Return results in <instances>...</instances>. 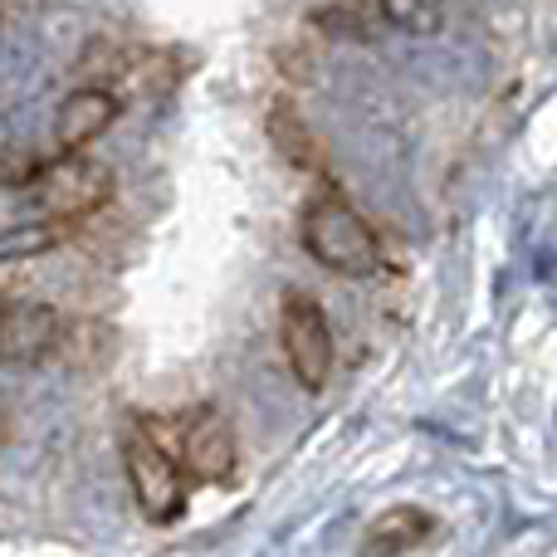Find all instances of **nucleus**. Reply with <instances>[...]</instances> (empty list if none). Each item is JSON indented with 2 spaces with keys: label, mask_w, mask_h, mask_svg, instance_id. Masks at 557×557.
Returning <instances> with one entry per match:
<instances>
[{
  "label": "nucleus",
  "mask_w": 557,
  "mask_h": 557,
  "mask_svg": "<svg viewBox=\"0 0 557 557\" xmlns=\"http://www.w3.org/2000/svg\"><path fill=\"white\" fill-rule=\"evenodd\" d=\"M123 470L143 519L176 523L186 513V494L196 480L182 460V445H176V416H137L127 425Z\"/></svg>",
  "instance_id": "obj_1"
},
{
  "label": "nucleus",
  "mask_w": 557,
  "mask_h": 557,
  "mask_svg": "<svg viewBox=\"0 0 557 557\" xmlns=\"http://www.w3.org/2000/svg\"><path fill=\"white\" fill-rule=\"evenodd\" d=\"M298 240L313 255L323 270L362 278L382 270V240L367 225L362 211H352V201H343L337 191H323L304 206V221H298Z\"/></svg>",
  "instance_id": "obj_2"
},
{
  "label": "nucleus",
  "mask_w": 557,
  "mask_h": 557,
  "mask_svg": "<svg viewBox=\"0 0 557 557\" xmlns=\"http://www.w3.org/2000/svg\"><path fill=\"white\" fill-rule=\"evenodd\" d=\"M29 191H35L39 221L59 225V231L69 235V231H78L88 215H98L108 201H113V172L84 152H59L39 166Z\"/></svg>",
  "instance_id": "obj_3"
},
{
  "label": "nucleus",
  "mask_w": 557,
  "mask_h": 557,
  "mask_svg": "<svg viewBox=\"0 0 557 557\" xmlns=\"http://www.w3.org/2000/svg\"><path fill=\"white\" fill-rule=\"evenodd\" d=\"M278 343H284L288 372L304 392H323L327 372H333V327L318 298L288 288L284 304H278Z\"/></svg>",
  "instance_id": "obj_4"
},
{
  "label": "nucleus",
  "mask_w": 557,
  "mask_h": 557,
  "mask_svg": "<svg viewBox=\"0 0 557 557\" xmlns=\"http://www.w3.org/2000/svg\"><path fill=\"white\" fill-rule=\"evenodd\" d=\"M176 445H182V460L196 484H231L240 470L231 421L215 406H191L176 416Z\"/></svg>",
  "instance_id": "obj_5"
},
{
  "label": "nucleus",
  "mask_w": 557,
  "mask_h": 557,
  "mask_svg": "<svg viewBox=\"0 0 557 557\" xmlns=\"http://www.w3.org/2000/svg\"><path fill=\"white\" fill-rule=\"evenodd\" d=\"M123 113V98L113 88H94V84H78L74 94L59 103L54 113V137H59V152H84L94 137H103L108 127L117 123Z\"/></svg>",
  "instance_id": "obj_6"
},
{
  "label": "nucleus",
  "mask_w": 557,
  "mask_h": 557,
  "mask_svg": "<svg viewBox=\"0 0 557 557\" xmlns=\"http://www.w3.org/2000/svg\"><path fill=\"white\" fill-rule=\"evenodd\" d=\"M64 318L49 304H20L10 298L5 304V357L10 362H39V357H54L59 343H64Z\"/></svg>",
  "instance_id": "obj_7"
},
{
  "label": "nucleus",
  "mask_w": 557,
  "mask_h": 557,
  "mask_svg": "<svg viewBox=\"0 0 557 557\" xmlns=\"http://www.w3.org/2000/svg\"><path fill=\"white\" fill-rule=\"evenodd\" d=\"M431 539H435L431 513L416 509V504H396V509L376 513V519L367 523L362 543H357V557H406V553L425 548Z\"/></svg>",
  "instance_id": "obj_8"
},
{
  "label": "nucleus",
  "mask_w": 557,
  "mask_h": 557,
  "mask_svg": "<svg viewBox=\"0 0 557 557\" xmlns=\"http://www.w3.org/2000/svg\"><path fill=\"white\" fill-rule=\"evenodd\" d=\"M270 143L278 147V157H284L288 166H298V172H323V157H318V143L313 133L304 127V117L294 113V108H274L270 113Z\"/></svg>",
  "instance_id": "obj_9"
},
{
  "label": "nucleus",
  "mask_w": 557,
  "mask_h": 557,
  "mask_svg": "<svg viewBox=\"0 0 557 557\" xmlns=\"http://www.w3.org/2000/svg\"><path fill=\"white\" fill-rule=\"evenodd\" d=\"M376 10H382V20L392 29H401V35H435V29L445 25V5L441 0H376Z\"/></svg>",
  "instance_id": "obj_10"
}]
</instances>
